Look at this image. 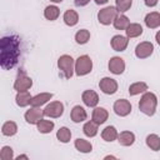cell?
Segmentation results:
<instances>
[{"mask_svg":"<svg viewBox=\"0 0 160 160\" xmlns=\"http://www.w3.org/2000/svg\"><path fill=\"white\" fill-rule=\"evenodd\" d=\"M20 58V39L16 35H6L0 41V65L4 70L15 68Z\"/></svg>","mask_w":160,"mask_h":160,"instance_id":"1","label":"cell"},{"mask_svg":"<svg viewBox=\"0 0 160 160\" xmlns=\"http://www.w3.org/2000/svg\"><path fill=\"white\" fill-rule=\"evenodd\" d=\"M156 106H158L156 95L151 91H145L139 101V110L146 116H152L156 111Z\"/></svg>","mask_w":160,"mask_h":160,"instance_id":"2","label":"cell"},{"mask_svg":"<svg viewBox=\"0 0 160 160\" xmlns=\"http://www.w3.org/2000/svg\"><path fill=\"white\" fill-rule=\"evenodd\" d=\"M58 68L65 79H70L75 72V61L70 55L64 54L58 59Z\"/></svg>","mask_w":160,"mask_h":160,"instance_id":"3","label":"cell"},{"mask_svg":"<svg viewBox=\"0 0 160 160\" xmlns=\"http://www.w3.org/2000/svg\"><path fill=\"white\" fill-rule=\"evenodd\" d=\"M92 70V60L89 55H81L75 60V74L78 76H85Z\"/></svg>","mask_w":160,"mask_h":160,"instance_id":"4","label":"cell"},{"mask_svg":"<svg viewBox=\"0 0 160 160\" xmlns=\"http://www.w3.org/2000/svg\"><path fill=\"white\" fill-rule=\"evenodd\" d=\"M120 12L115 6H105L98 12V21L102 25H110Z\"/></svg>","mask_w":160,"mask_h":160,"instance_id":"5","label":"cell"},{"mask_svg":"<svg viewBox=\"0 0 160 160\" xmlns=\"http://www.w3.org/2000/svg\"><path fill=\"white\" fill-rule=\"evenodd\" d=\"M44 114L48 118L58 119L64 114V104L61 101H50L44 109Z\"/></svg>","mask_w":160,"mask_h":160,"instance_id":"6","label":"cell"},{"mask_svg":"<svg viewBox=\"0 0 160 160\" xmlns=\"http://www.w3.org/2000/svg\"><path fill=\"white\" fill-rule=\"evenodd\" d=\"M99 88H100V90H101L104 94H106V95H112V94H115V92L118 91L119 85H118V81H116L115 79L109 78V76H105V78H102V79L99 81Z\"/></svg>","mask_w":160,"mask_h":160,"instance_id":"7","label":"cell"},{"mask_svg":"<svg viewBox=\"0 0 160 160\" xmlns=\"http://www.w3.org/2000/svg\"><path fill=\"white\" fill-rule=\"evenodd\" d=\"M131 104H130V101L129 100H126V99H119V100H116L115 102H114V105H112V110H114V112L118 115V116H121V118H124V116H128L130 112H131Z\"/></svg>","mask_w":160,"mask_h":160,"instance_id":"8","label":"cell"},{"mask_svg":"<svg viewBox=\"0 0 160 160\" xmlns=\"http://www.w3.org/2000/svg\"><path fill=\"white\" fill-rule=\"evenodd\" d=\"M154 52V45L150 41H142L135 48V56L138 59H148Z\"/></svg>","mask_w":160,"mask_h":160,"instance_id":"9","label":"cell"},{"mask_svg":"<svg viewBox=\"0 0 160 160\" xmlns=\"http://www.w3.org/2000/svg\"><path fill=\"white\" fill-rule=\"evenodd\" d=\"M45 114H44V110H41L40 108H34L31 106L29 110H26L24 118H25V121L30 125H36L41 119H44Z\"/></svg>","mask_w":160,"mask_h":160,"instance_id":"10","label":"cell"},{"mask_svg":"<svg viewBox=\"0 0 160 160\" xmlns=\"http://www.w3.org/2000/svg\"><path fill=\"white\" fill-rule=\"evenodd\" d=\"M108 68H109L110 72H112L115 75H120V74H122L125 71V61L120 56H112L109 60Z\"/></svg>","mask_w":160,"mask_h":160,"instance_id":"11","label":"cell"},{"mask_svg":"<svg viewBox=\"0 0 160 160\" xmlns=\"http://www.w3.org/2000/svg\"><path fill=\"white\" fill-rule=\"evenodd\" d=\"M32 86V79L25 74H21L14 81V90L16 91H26Z\"/></svg>","mask_w":160,"mask_h":160,"instance_id":"12","label":"cell"},{"mask_svg":"<svg viewBox=\"0 0 160 160\" xmlns=\"http://www.w3.org/2000/svg\"><path fill=\"white\" fill-rule=\"evenodd\" d=\"M110 45H111L112 50H115V51H120V52L125 51L129 45V38L124 36V35H114L111 38Z\"/></svg>","mask_w":160,"mask_h":160,"instance_id":"13","label":"cell"},{"mask_svg":"<svg viewBox=\"0 0 160 160\" xmlns=\"http://www.w3.org/2000/svg\"><path fill=\"white\" fill-rule=\"evenodd\" d=\"M81 100L82 102L89 106V108H95L98 104H99V95L96 94V91L89 89V90H85L82 94H81Z\"/></svg>","mask_w":160,"mask_h":160,"instance_id":"14","label":"cell"},{"mask_svg":"<svg viewBox=\"0 0 160 160\" xmlns=\"http://www.w3.org/2000/svg\"><path fill=\"white\" fill-rule=\"evenodd\" d=\"M109 118V111L105 109V108H98L95 106L94 110H92V114H91V120L94 122H96L98 125H101L104 124Z\"/></svg>","mask_w":160,"mask_h":160,"instance_id":"15","label":"cell"},{"mask_svg":"<svg viewBox=\"0 0 160 160\" xmlns=\"http://www.w3.org/2000/svg\"><path fill=\"white\" fill-rule=\"evenodd\" d=\"M70 118L74 122H82L88 119V114H86V110L80 106V105H75L72 109H71V112H70Z\"/></svg>","mask_w":160,"mask_h":160,"instance_id":"16","label":"cell"},{"mask_svg":"<svg viewBox=\"0 0 160 160\" xmlns=\"http://www.w3.org/2000/svg\"><path fill=\"white\" fill-rule=\"evenodd\" d=\"M144 22L149 29L159 28L160 26V12L159 11H151V12L146 14L145 19H144Z\"/></svg>","mask_w":160,"mask_h":160,"instance_id":"17","label":"cell"},{"mask_svg":"<svg viewBox=\"0 0 160 160\" xmlns=\"http://www.w3.org/2000/svg\"><path fill=\"white\" fill-rule=\"evenodd\" d=\"M51 98H52V92H40V94L32 96L31 102H30V106L40 108V106H42L44 104H46L48 101H50Z\"/></svg>","mask_w":160,"mask_h":160,"instance_id":"18","label":"cell"},{"mask_svg":"<svg viewBox=\"0 0 160 160\" xmlns=\"http://www.w3.org/2000/svg\"><path fill=\"white\" fill-rule=\"evenodd\" d=\"M118 141L121 146H131L135 142V134L129 131V130L121 131L118 135Z\"/></svg>","mask_w":160,"mask_h":160,"instance_id":"19","label":"cell"},{"mask_svg":"<svg viewBox=\"0 0 160 160\" xmlns=\"http://www.w3.org/2000/svg\"><path fill=\"white\" fill-rule=\"evenodd\" d=\"M31 99H32V96L30 95V92L28 90L26 91H18V94L15 96V102H16L18 106L25 108V106L30 105Z\"/></svg>","mask_w":160,"mask_h":160,"instance_id":"20","label":"cell"},{"mask_svg":"<svg viewBox=\"0 0 160 160\" xmlns=\"http://www.w3.org/2000/svg\"><path fill=\"white\" fill-rule=\"evenodd\" d=\"M62 20L68 26H75L79 22V14L72 9H68L62 15Z\"/></svg>","mask_w":160,"mask_h":160,"instance_id":"21","label":"cell"},{"mask_svg":"<svg viewBox=\"0 0 160 160\" xmlns=\"http://www.w3.org/2000/svg\"><path fill=\"white\" fill-rule=\"evenodd\" d=\"M118 135H119V132H118L116 128L112 126V125L106 126V128L101 131V138H102V140H105V141H108V142H112L114 140H118Z\"/></svg>","mask_w":160,"mask_h":160,"instance_id":"22","label":"cell"},{"mask_svg":"<svg viewBox=\"0 0 160 160\" xmlns=\"http://www.w3.org/2000/svg\"><path fill=\"white\" fill-rule=\"evenodd\" d=\"M74 146L78 151L82 152V154H88V152H91L92 150V144L85 139H81V138H78L75 141H74Z\"/></svg>","mask_w":160,"mask_h":160,"instance_id":"23","label":"cell"},{"mask_svg":"<svg viewBox=\"0 0 160 160\" xmlns=\"http://www.w3.org/2000/svg\"><path fill=\"white\" fill-rule=\"evenodd\" d=\"M145 91H148V84L144 82V81H136V82H134L129 86V95L130 96L144 94Z\"/></svg>","mask_w":160,"mask_h":160,"instance_id":"24","label":"cell"},{"mask_svg":"<svg viewBox=\"0 0 160 160\" xmlns=\"http://www.w3.org/2000/svg\"><path fill=\"white\" fill-rule=\"evenodd\" d=\"M18 132V125L15 121L12 120H9V121H5L1 126V134L4 136H14L15 134Z\"/></svg>","mask_w":160,"mask_h":160,"instance_id":"25","label":"cell"},{"mask_svg":"<svg viewBox=\"0 0 160 160\" xmlns=\"http://www.w3.org/2000/svg\"><path fill=\"white\" fill-rule=\"evenodd\" d=\"M125 32H126V36L130 39V38H138L142 34V26L138 22H130L128 25V28L125 29Z\"/></svg>","mask_w":160,"mask_h":160,"instance_id":"26","label":"cell"},{"mask_svg":"<svg viewBox=\"0 0 160 160\" xmlns=\"http://www.w3.org/2000/svg\"><path fill=\"white\" fill-rule=\"evenodd\" d=\"M98 131H99V125L96 122H94L92 120L90 121H86L82 126V132L88 136V138H94L98 135Z\"/></svg>","mask_w":160,"mask_h":160,"instance_id":"27","label":"cell"},{"mask_svg":"<svg viewBox=\"0 0 160 160\" xmlns=\"http://www.w3.org/2000/svg\"><path fill=\"white\" fill-rule=\"evenodd\" d=\"M36 126H38V131H39V132H41V134H49V132H51V131L54 130L55 124H54V121H51V120L41 119V120L36 124Z\"/></svg>","mask_w":160,"mask_h":160,"instance_id":"28","label":"cell"},{"mask_svg":"<svg viewBox=\"0 0 160 160\" xmlns=\"http://www.w3.org/2000/svg\"><path fill=\"white\" fill-rule=\"evenodd\" d=\"M59 15H60V9L56 5H49L44 10V16H45L46 20L54 21L59 18Z\"/></svg>","mask_w":160,"mask_h":160,"instance_id":"29","label":"cell"},{"mask_svg":"<svg viewBox=\"0 0 160 160\" xmlns=\"http://www.w3.org/2000/svg\"><path fill=\"white\" fill-rule=\"evenodd\" d=\"M129 24H130V20H129V18H128L126 15H124V14H119V15L115 18L114 22H112V25H114V28H115L116 30H125Z\"/></svg>","mask_w":160,"mask_h":160,"instance_id":"30","label":"cell"},{"mask_svg":"<svg viewBox=\"0 0 160 160\" xmlns=\"http://www.w3.org/2000/svg\"><path fill=\"white\" fill-rule=\"evenodd\" d=\"M56 139H58L60 142H62V144L69 142V141L71 140V131H70V129L66 128V126H61V128L56 131Z\"/></svg>","mask_w":160,"mask_h":160,"instance_id":"31","label":"cell"},{"mask_svg":"<svg viewBox=\"0 0 160 160\" xmlns=\"http://www.w3.org/2000/svg\"><path fill=\"white\" fill-rule=\"evenodd\" d=\"M146 145L150 148L152 151H159L160 150V136L156 134H150L146 136Z\"/></svg>","mask_w":160,"mask_h":160,"instance_id":"32","label":"cell"},{"mask_svg":"<svg viewBox=\"0 0 160 160\" xmlns=\"http://www.w3.org/2000/svg\"><path fill=\"white\" fill-rule=\"evenodd\" d=\"M90 31L86 30V29H80L76 31L75 34V41L79 44V45H84L86 44L89 40H90Z\"/></svg>","mask_w":160,"mask_h":160,"instance_id":"33","label":"cell"},{"mask_svg":"<svg viewBox=\"0 0 160 160\" xmlns=\"http://www.w3.org/2000/svg\"><path fill=\"white\" fill-rule=\"evenodd\" d=\"M132 5V0H115V8L119 12H126L130 10Z\"/></svg>","mask_w":160,"mask_h":160,"instance_id":"34","label":"cell"},{"mask_svg":"<svg viewBox=\"0 0 160 160\" xmlns=\"http://www.w3.org/2000/svg\"><path fill=\"white\" fill-rule=\"evenodd\" d=\"M0 159L1 160H11V159H14V150L8 145L2 146L1 150H0Z\"/></svg>","mask_w":160,"mask_h":160,"instance_id":"35","label":"cell"},{"mask_svg":"<svg viewBox=\"0 0 160 160\" xmlns=\"http://www.w3.org/2000/svg\"><path fill=\"white\" fill-rule=\"evenodd\" d=\"M158 1H159V0H144L145 5H146L148 8H154V6H156V5H158Z\"/></svg>","mask_w":160,"mask_h":160,"instance_id":"36","label":"cell"},{"mask_svg":"<svg viewBox=\"0 0 160 160\" xmlns=\"http://www.w3.org/2000/svg\"><path fill=\"white\" fill-rule=\"evenodd\" d=\"M74 2L76 6H85L90 2V0H74Z\"/></svg>","mask_w":160,"mask_h":160,"instance_id":"37","label":"cell"},{"mask_svg":"<svg viewBox=\"0 0 160 160\" xmlns=\"http://www.w3.org/2000/svg\"><path fill=\"white\" fill-rule=\"evenodd\" d=\"M95 1V4H98V5H104V4H106L109 0H94Z\"/></svg>","mask_w":160,"mask_h":160,"instance_id":"38","label":"cell"},{"mask_svg":"<svg viewBox=\"0 0 160 160\" xmlns=\"http://www.w3.org/2000/svg\"><path fill=\"white\" fill-rule=\"evenodd\" d=\"M155 40H156V42L160 45V30L156 32V35H155Z\"/></svg>","mask_w":160,"mask_h":160,"instance_id":"39","label":"cell"},{"mask_svg":"<svg viewBox=\"0 0 160 160\" xmlns=\"http://www.w3.org/2000/svg\"><path fill=\"white\" fill-rule=\"evenodd\" d=\"M20 159H25V160H28L29 158H28V155H19V156H16V160H20Z\"/></svg>","mask_w":160,"mask_h":160,"instance_id":"40","label":"cell"},{"mask_svg":"<svg viewBox=\"0 0 160 160\" xmlns=\"http://www.w3.org/2000/svg\"><path fill=\"white\" fill-rule=\"evenodd\" d=\"M50 1H52V2H55V4H59V2H61L62 0H50Z\"/></svg>","mask_w":160,"mask_h":160,"instance_id":"41","label":"cell"}]
</instances>
